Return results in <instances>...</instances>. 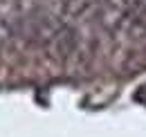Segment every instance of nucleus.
I'll list each match as a JSON object with an SVG mask.
<instances>
[{"mask_svg":"<svg viewBox=\"0 0 146 137\" xmlns=\"http://www.w3.org/2000/svg\"><path fill=\"white\" fill-rule=\"evenodd\" d=\"M0 41H2V27H0Z\"/></svg>","mask_w":146,"mask_h":137,"instance_id":"1","label":"nucleus"}]
</instances>
